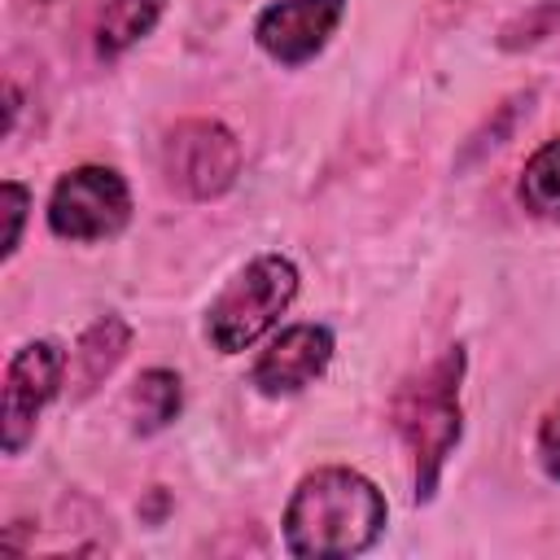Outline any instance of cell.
Instances as JSON below:
<instances>
[{
  "label": "cell",
  "mask_w": 560,
  "mask_h": 560,
  "mask_svg": "<svg viewBox=\"0 0 560 560\" xmlns=\"http://www.w3.org/2000/svg\"><path fill=\"white\" fill-rule=\"evenodd\" d=\"M241 140L219 118H179L162 140V175L188 201L223 197L241 175Z\"/></svg>",
  "instance_id": "obj_6"
},
{
  "label": "cell",
  "mask_w": 560,
  "mask_h": 560,
  "mask_svg": "<svg viewBox=\"0 0 560 560\" xmlns=\"http://www.w3.org/2000/svg\"><path fill=\"white\" fill-rule=\"evenodd\" d=\"M556 26H560V4H556V0H542V4H534V9L521 13V18H512V22L499 31V48H508V52L529 48V44L556 35Z\"/></svg>",
  "instance_id": "obj_13"
},
{
  "label": "cell",
  "mask_w": 560,
  "mask_h": 560,
  "mask_svg": "<svg viewBox=\"0 0 560 560\" xmlns=\"http://www.w3.org/2000/svg\"><path fill=\"white\" fill-rule=\"evenodd\" d=\"M18 109H22V92H18V83H4V136H13V127H18Z\"/></svg>",
  "instance_id": "obj_16"
},
{
  "label": "cell",
  "mask_w": 560,
  "mask_h": 560,
  "mask_svg": "<svg viewBox=\"0 0 560 560\" xmlns=\"http://www.w3.org/2000/svg\"><path fill=\"white\" fill-rule=\"evenodd\" d=\"M534 451H538V464L551 481H560V402L538 420V438H534Z\"/></svg>",
  "instance_id": "obj_15"
},
{
  "label": "cell",
  "mask_w": 560,
  "mask_h": 560,
  "mask_svg": "<svg viewBox=\"0 0 560 560\" xmlns=\"http://www.w3.org/2000/svg\"><path fill=\"white\" fill-rule=\"evenodd\" d=\"M516 201H521L534 219L560 228V136L542 140V144L525 158L521 179H516Z\"/></svg>",
  "instance_id": "obj_12"
},
{
  "label": "cell",
  "mask_w": 560,
  "mask_h": 560,
  "mask_svg": "<svg viewBox=\"0 0 560 560\" xmlns=\"http://www.w3.org/2000/svg\"><path fill=\"white\" fill-rule=\"evenodd\" d=\"M35 4H52V0H35Z\"/></svg>",
  "instance_id": "obj_17"
},
{
  "label": "cell",
  "mask_w": 560,
  "mask_h": 560,
  "mask_svg": "<svg viewBox=\"0 0 560 560\" xmlns=\"http://www.w3.org/2000/svg\"><path fill=\"white\" fill-rule=\"evenodd\" d=\"M298 284L302 271L289 254H254L206 306V341L219 354H241L258 346L293 306Z\"/></svg>",
  "instance_id": "obj_3"
},
{
  "label": "cell",
  "mask_w": 560,
  "mask_h": 560,
  "mask_svg": "<svg viewBox=\"0 0 560 560\" xmlns=\"http://www.w3.org/2000/svg\"><path fill=\"white\" fill-rule=\"evenodd\" d=\"M464 372H468L464 346H446L438 359H429L420 372H411L389 398L394 433L402 438V446L411 455L416 503H429L438 494L446 459L455 455V446L464 438V402H459Z\"/></svg>",
  "instance_id": "obj_2"
},
{
  "label": "cell",
  "mask_w": 560,
  "mask_h": 560,
  "mask_svg": "<svg viewBox=\"0 0 560 560\" xmlns=\"http://www.w3.org/2000/svg\"><path fill=\"white\" fill-rule=\"evenodd\" d=\"M127 346H131V324H127L118 311L96 315V319L79 332V341H74V350H70V385H74V394L88 398V394L122 363Z\"/></svg>",
  "instance_id": "obj_9"
},
{
  "label": "cell",
  "mask_w": 560,
  "mask_h": 560,
  "mask_svg": "<svg viewBox=\"0 0 560 560\" xmlns=\"http://www.w3.org/2000/svg\"><path fill=\"white\" fill-rule=\"evenodd\" d=\"M162 13L166 0H105L96 13V57H122L162 22Z\"/></svg>",
  "instance_id": "obj_11"
},
{
  "label": "cell",
  "mask_w": 560,
  "mask_h": 560,
  "mask_svg": "<svg viewBox=\"0 0 560 560\" xmlns=\"http://www.w3.org/2000/svg\"><path fill=\"white\" fill-rule=\"evenodd\" d=\"M346 18V0H276L254 18V44L280 66L315 61Z\"/></svg>",
  "instance_id": "obj_8"
},
{
  "label": "cell",
  "mask_w": 560,
  "mask_h": 560,
  "mask_svg": "<svg viewBox=\"0 0 560 560\" xmlns=\"http://www.w3.org/2000/svg\"><path fill=\"white\" fill-rule=\"evenodd\" d=\"M337 337L328 324L302 319V324H284L280 332L267 337V346L254 354L249 363V385L262 398H293L302 389H311L328 363H332Z\"/></svg>",
  "instance_id": "obj_7"
},
{
  "label": "cell",
  "mask_w": 560,
  "mask_h": 560,
  "mask_svg": "<svg viewBox=\"0 0 560 560\" xmlns=\"http://www.w3.org/2000/svg\"><path fill=\"white\" fill-rule=\"evenodd\" d=\"M127 407H131V433L153 438L171 429L184 411V376L175 368H144L127 394Z\"/></svg>",
  "instance_id": "obj_10"
},
{
  "label": "cell",
  "mask_w": 560,
  "mask_h": 560,
  "mask_svg": "<svg viewBox=\"0 0 560 560\" xmlns=\"http://www.w3.org/2000/svg\"><path fill=\"white\" fill-rule=\"evenodd\" d=\"M385 521L389 503L372 477L346 464H324L293 486L280 516V534L284 551L298 560H346L376 547Z\"/></svg>",
  "instance_id": "obj_1"
},
{
  "label": "cell",
  "mask_w": 560,
  "mask_h": 560,
  "mask_svg": "<svg viewBox=\"0 0 560 560\" xmlns=\"http://www.w3.org/2000/svg\"><path fill=\"white\" fill-rule=\"evenodd\" d=\"M66 376H70V354L57 337L22 341L9 354L4 385H0V446H4V455H22L35 442L39 416L61 394Z\"/></svg>",
  "instance_id": "obj_5"
},
{
  "label": "cell",
  "mask_w": 560,
  "mask_h": 560,
  "mask_svg": "<svg viewBox=\"0 0 560 560\" xmlns=\"http://www.w3.org/2000/svg\"><path fill=\"white\" fill-rule=\"evenodd\" d=\"M0 201H4V219H9L0 258L9 262V258L18 254V245H22V228H26V210H31V188L18 184V179H4V184H0Z\"/></svg>",
  "instance_id": "obj_14"
},
{
  "label": "cell",
  "mask_w": 560,
  "mask_h": 560,
  "mask_svg": "<svg viewBox=\"0 0 560 560\" xmlns=\"http://www.w3.org/2000/svg\"><path fill=\"white\" fill-rule=\"evenodd\" d=\"M48 232L70 245H96L131 223V188L105 162H79L48 192Z\"/></svg>",
  "instance_id": "obj_4"
}]
</instances>
